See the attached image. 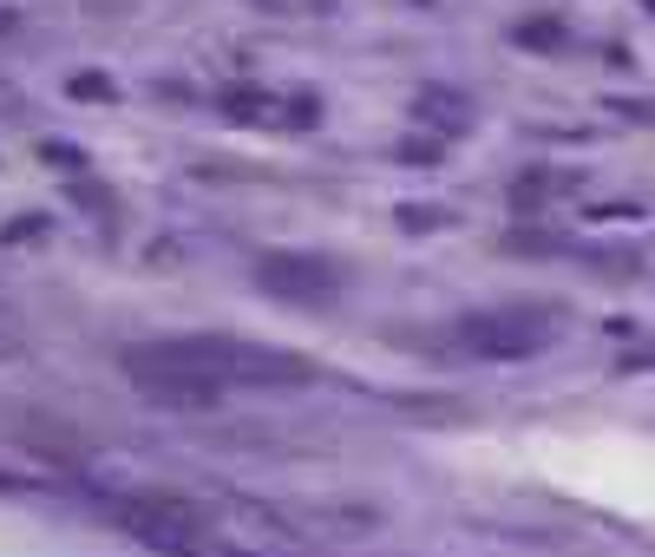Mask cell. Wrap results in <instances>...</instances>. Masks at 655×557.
<instances>
[{"instance_id": "obj_1", "label": "cell", "mask_w": 655, "mask_h": 557, "mask_svg": "<svg viewBox=\"0 0 655 557\" xmlns=\"http://www.w3.org/2000/svg\"><path fill=\"white\" fill-rule=\"evenodd\" d=\"M459 335H466V348L486 355V361H525V355H545V348H551V322H525V315H472Z\"/></svg>"}, {"instance_id": "obj_2", "label": "cell", "mask_w": 655, "mask_h": 557, "mask_svg": "<svg viewBox=\"0 0 655 557\" xmlns=\"http://www.w3.org/2000/svg\"><path fill=\"white\" fill-rule=\"evenodd\" d=\"M256 282H262L269 295H289V302H328V295H335V269L315 263V256H269V263L256 269Z\"/></svg>"}, {"instance_id": "obj_3", "label": "cell", "mask_w": 655, "mask_h": 557, "mask_svg": "<svg viewBox=\"0 0 655 557\" xmlns=\"http://www.w3.org/2000/svg\"><path fill=\"white\" fill-rule=\"evenodd\" d=\"M72 92H85V98H98V92H105V98H112V79H72Z\"/></svg>"}, {"instance_id": "obj_4", "label": "cell", "mask_w": 655, "mask_h": 557, "mask_svg": "<svg viewBox=\"0 0 655 557\" xmlns=\"http://www.w3.org/2000/svg\"><path fill=\"white\" fill-rule=\"evenodd\" d=\"M650 7H655V0H650Z\"/></svg>"}]
</instances>
